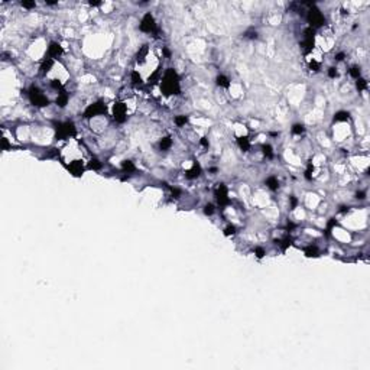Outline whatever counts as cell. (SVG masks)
<instances>
[{
    "instance_id": "60d3db41",
    "label": "cell",
    "mask_w": 370,
    "mask_h": 370,
    "mask_svg": "<svg viewBox=\"0 0 370 370\" xmlns=\"http://www.w3.org/2000/svg\"><path fill=\"white\" fill-rule=\"evenodd\" d=\"M364 195H366L364 192H357V198H359V200H363V198H364Z\"/></svg>"
},
{
    "instance_id": "e0dca14e",
    "label": "cell",
    "mask_w": 370,
    "mask_h": 370,
    "mask_svg": "<svg viewBox=\"0 0 370 370\" xmlns=\"http://www.w3.org/2000/svg\"><path fill=\"white\" fill-rule=\"evenodd\" d=\"M305 255L309 256V258H311V256H314L315 258V256H318V250H317V247L315 246H308L305 249Z\"/></svg>"
},
{
    "instance_id": "277c9868",
    "label": "cell",
    "mask_w": 370,
    "mask_h": 370,
    "mask_svg": "<svg viewBox=\"0 0 370 370\" xmlns=\"http://www.w3.org/2000/svg\"><path fill=\"white\" fill-rule=\"evenodd\" d=\"M155 29H156V23H155L153 16H152L150 13L145 15V18H143L142 22H140V31H143L146 34H150V32H153Z\"/></svg>"
},
{
    "instance_id": "7402d4cb",
    "label": "cell",
    "mask_w": 370,
    "mask_h": 370,
    "mask_svg": "<svg viewBox=\"0 0 370 370\" xmlns=\"http://www.w3.org/2000/svg\"><path fill=\"white\" fill-rule=\"evenodd\" d=\"M187 122H188V117H187V116H178V117L175 119V123H177V126H185Z\"/></svg>"
},
{
    "instance_id": "9c48e42d",
    "label": "cell",
    "mask_w": 370,
    "mask_h": 370,
    "mask_svg": "<svg viewBox=\"0 0 370 370\" xmlns=\"http://www.w3.org/2000/svg\"><path fill=\"white\" fill-rule=\"evenodd\" d=\"M48 54H49V56H58V55H61V54H62V48H61V45H59V44H56V42H52V44L49 45V48H48Z\"/></svg>"
},
{
    "instance_id": "7bdbcfd3",
    "label": "cell",
    "mask_w": 370,
    "mask_h": 370,
    "mask_svg": "<svg viewBox=\"0 0 370 370\" xmlns=\"http://www.w3.org/2000/svg\"><path fill=\"white\" fill-rule=\"evenodd\" d=\"M6 147H7V140L3 139V149H6Z\"/></svg>"
},
{
    "instance_id": "603a6c76",
    "label": "cell",
    "mask_w": 370,
    "mask_h": 370,
    "mask_svg": "<svg viewBox=\"0 0 370 370\" xmlns=\"http://www.w3.org/2000/svg\"><path fill=\"white\" fill-rule=\"evenodd\" d=\"M146 54H147V45H143L142 49L139 51V54H137V61H143Z\"/></svg>"
},
{
    "instance_id": "e575fe53",
    "label": "cell",
    "mask_w": 370,
    "mask_h": 370,
    "mask_svg": "<svg viewBox=\"0 0 370 370\" xmlns=\"http://www.w3.org/2000/svg\"><path fill=\"white\" fill-rule=\"evenodd\" d=\"M255 252H256V256H258V258H263V256H265V250H263L262 247H258Z\"/></svg>"
},
{
    "instance_id": "4316f807",
    "label": "cell",
    "mask_w": 370,
    "mask_h": 370,
    "mask_svg": "<svg viewBox=\"0 0 370 370\" xmlns=\"http://www.w3.org/2000/svg\"><path fill=\"white\" fill-rule=\"evenodd\" d=\"M359 81H357V88L359 90H364L366 87H367V81L366 80H363V78H357Z\"/></svg>"
},
{
    "instance_id": "74e56055",
    "label": "cell",
    "mask_w": 370,
    "mask_h": 370,
    "mask_svg": "<svg viewBox=\"0 0 370 370\" xmlns=\"http://www.w3.org/2000/svg\"><path fill=\"white\" fill-rule=\"evenodd\" d=\"M172 194H174V195H175V197H178V195H180V194H181V191L178 190V188H172Z\"/></svg>"
},
{
    "instance_id": "d6986e66",
    "label": "cell",
    "mask_w": 370,
    "mask_h": 370,
    "mask_svg": "<svg viewBox=\"0 0 370 370\" xmlns=\"http://www.w3.org/2000/svg\"><path fill=\"white\" fill-rule=\"evenodd\" d=\"M217 84L221 85V87H228V85H230L227 77H224V75H218V77H217Z\"/></svg>"
},
{
    "instance_id": "4dcf8cb0",
    "label": "cell",
    "mask_w": 370,
    "mask_h": 370,
    "mask_svg": "<svg viewBox=\"0 0 370 370\" xmlns=\"http://www.w3.org/2000/svg\"><path fill=\"white\" fill-rule=\"evenodd\" d=\"M51 85L54 87V88H56V90H59V88H62V84L58 81V80H52L51 81Z\"/></svg>"
},
{
    "instance_id": "30bf717a",
    "label": "cell",
    "mask_w": 370,
    "mask_h": 370,
    "mask_svg": "<svg viewBox=\"0 0 370 370\" xmlns=\"http://www.w3.org/2000/svg\"><path fill=\"white\" fill-rule=\"evenodd\" d=\"M69 171L74 174V175H77V177H80L81 174H82V171H84V168H82V163L80 162V161H75V162H72L71 165H69Z\"/></svg>"
},
{
    "instance_id": "52a82bcc",
    "label": "cell",
    "mask_w": 370,
    "mask_h": 370,
    "mask_svg": "<svg viewBox=\"0 0 370 370\" xmlns=\"http://www.w3.org/2000/svg\"><path fill=\"white\" fill-rule=\"evenodd\" d=\"M114 119L117 122H124V119H126V107H124V104H122V103L114 104Z\"/></svg>"
},
{
    "instance_id": "484cf974",
    "label": "cell",
    "mask_w": 370,
    "mask_h": 370,
    "mask_svg": "<svg viewBox=\"0 0 370 370\" xmlns=\"http://www.w3.org/2000/svg\"><path fill=\"white\" fill-rule=\"evenodd\" d=\"M350 75H351L353 78H359V77H360V68L353 67L351 69H350Z\"/></svg>"
},
{
    "instance_id": "7a4b0ae2",
    "label": "cell",
    "mask_w": 370,
    "mask_h": 370,
    "mask_svg": "<svg viewBox=\"0 0 370 370\" xmlns=\"http://www.w3.org/2000/svg\"><path fill=\"white\" fill-rule=\"evenodd\" d=\"M29 97H31V101L34 103L35 106H39V107H45V106H48V103H49V100H48L36 87H32V88H31V91H29Z\"/></svg>"
},
{
    "instance_id": "6da1fadb",
    "label": "cell",
    "mask_w": 370,
    "mask_h": 370,
    "mask_svg": "<svg viewBox=\"0 0 370 370\" xmlns=\"http://www.w3.org/2000/svg\"><path fill=\"white\" fill-rule=\"evenodd\" d=\"M162 91L163 94L171 96V94H178L180 93V82H178V75L177 72L169 68L166 69L165 75H163V81H162Z\"/></svg>"
},
{
    "instance_id": "9a60e30c",
    "label": "cell",
    "mask_w": 370,
    "mask_h": 370,
    "mask_svg": "<svg viewBox=\"0 0 370 370\" xmlns=\"http://www.w3.org/2000/svg\"><path fill=\"white\" fill-rule=\"evenodd\" d=\"M266 185L269 187L270 190H278V187H279V182H278V180L275 178V177H270V178H268L266 180Z\"/></svg>"
},
{
    "instance_id": "8992f818",
    "label": "cell",
    "mask_w": 370,
    "mask_h": 370,
    "mask_svg": "<svg viewBox=\"0 0 370 370\" xmlns=\"http://www.w3.org/2000/svg\"><path fill=\"white\" fill-rule=\"evenodd\" d=\"M308 22L311 23L312 28H318V26L324 25V18H323V15L318 10H312L311 9L309 13H308Z\"/></svg>"
},
{
    "instance_id": "f35d334b",
    "label": "cell",
    "mask_w": 370,
    "mask_h": 370,
    "mask_svg": "<svg viewBox=\"0 0 370 370\" xmlns=\"http://www.w3.org/2000/svg\"><path fill=\"white\" fill-rule=\"evenodd\" d=\"M311 68H314V71H317V69L320 68V65H318L317 62H314V61H312V62H311Z\"/></svg>"
},
{
    "instance_id": "d590c367",
    "label": "cell",
    "mask_w": 370,
    "mask_h": 370,
    "mask_svg": "<svg viewBox=\"0 0 370 370\" xmlns=\"http://www.w3.org/2000/svg\"><path fill=\"white\" fill-rule=\"evenodd\" d=\"M246 35H247V38H252V39H253V38H256V36H258V34H256V32H247Z\"/></svg>"
},
{
    "instance_id": "4fadbf2b",
    "label": "cell",
    "mask_w": 370,
    "mask_h": 370,
    "mask_svg": "<svg viewBox=\"0 0 370 370\" xmlns=\"http://www.w3.org/2000/svg\"><path fill=\"white\" fill-rule=\"evenodd\" d=\"M52 64H54V61H52V58H46L45 61L42 62V65H41V71H42V74H45L48 72L51 67H52Z\"/></svg>"
},
{
    "instance_id": "1f68e13d",
    "label": "cell",
    "mask_w": 370,
    "mask_h": 370,
    "mask_svg": "<svg viewBox=\"0 0 370 370\" xmlns=\"http://www.w3.org/2000/svg\"><path fill=\"white\" fill-rule=\"evenodd\" d=\"M236 233V228L234 226H228L227 228H226V236H230V234H234Z\"/></svg>"
},
{
    "instance_id": "ffe728a7",
    "label": "cell",
    "mask_w": 370,
    "mask_h": 370,
    "mask_svg": "<svg viewBox=\"0 0 370 370\" xmlns=\"http://www.w3.org/2000/svg\"><path fill=\"white\" fill-rule=\"evenodd\" d=\"M348 119V113H346V112H338L334 116V120H337V122H341V120H347Z\"/></svg>"
},
{
    "instance_id": "f546056e",
    "label": "cell",
    "mask_w": 370,
    "mask_h": 370,
    "mask_svg": "<svg viewBox=\"0 0 370 370\" xmlns=\"http://www.w3.org/2000/svg\"><path fill=\"white\" fill-rule=\"evenodd\" d=\"M204 213L207 214V215H211L214 213V207L211 204H208V205H205V210H204Z\"/></svg>"
},
{
    "instance_id": "ba28073f",
    "label": "cell",
    "mask_w": 370,
    "mask_h": 370,
    "mask_svg": "<svg viewBox=\"0 0 370 370\" xmlns=\"http://www.w3.org/2000/svg\"><path fill=\"white\" fill-rule=\"evenodd\" d=\"M217 200H218V202H220L221 205H226V204L228 202L227 188H226L223 184H220V185H218V188H217Z\"/></svg>"
},
{
    "instance_id": "5bb4252c",
    "label": "cell",
    "mask_w": 370,
    "mask_h": 370,
    "mask_svg": "<svg viewBox=\"0 0 370 370\" xmlns=\"http://www.w3.org/2000/svg\"><path fill=\"white\" fill-rule=\"evenodd\" d=\"M237 143L240 146V149H243L244 152L249 150V147H250V142H249L247 137H239V139H237Z\"/></svg>"
},
{
    "instance_id": "5b68a950",
    "label": "cell",
    "mask_w": 370,
    "mask_h": 370,
    "mask_svg": "<svg viewBox=\"0 0 370 370\" xmlns=\"http://www.w3.org/2000/svg\"><path fill=\"white\" fill-rule=\"evenodd\" d=\"M101 113H106V106L103 103H96V104H91L90 107H87V110L84 112V116L87 119H90L93 116H97Z\"/></svg>"
},
{
    "instance_id": "3957f363",
    "label": "cell",
    "mask_w": 370,
    "mask_h": 370,
    "mask_svg": "<svg viewBox=\"0 0 370 370\" xmlns=\"http://www.w3.org/2000/svg\"><path fill=\"white\" fill-rule=\"evenodd\" d=\"M75 133V127L71 122H67V123H59L56 126V136L59 139H64V137H68V136H72Z\"/></svg>"
},
{
    "instance_id": "ee69618b",
    "label": "cell",
    "mask_w": 370,
    "mask_h": 370,
    "mask_svg": "<svg viewBox=\"0 0 370 370\" xmlns=\"http://www.w3.org/2000/svg\"><path fill=\"white\" fill-rule=\"evenodd\" d=\"M90 4L91 6H99L100 3H99V1H90Z\"/></svg>"
},
{
    "instance_id": "d4e9b609",
    "label": "cell",
    "mask_w": 370,
    "mask_h": 370,
    "mask_svg": "<svg viewBox=\"0 0 370 370\" xmlns=\"http://www.w3.org/2000/svg\"><path fill=\"white\" fill-rule=\"evenodd\" d=\"M132 81H133V84H140L142 82V78H140V75H139L137 71L132 72Z\"/></svg>"
},
{
    "instance_id": "8fae6325",
    "label": "cell",
    "mask_w": 370,
    "mask_h": 370,
    "mask_svg": "<svg viewBox=\"0 0 370 370\" xmlns=\"http://www.w3.org/2000/svg\"><path fill=\"white\" fill-rule=\"evenodd\" d=\"M200 172H201L200 165H198V163H194V165H192V168L187 172V178H190V180H192V178H197V177L200 175Z\"/></svg>"
},
{
    "instance_id": "836d02e7",
    "label": "cell",
    "mask_w": 370,
    "mask_h": 370,
    "mask_svg": "<svg viewBox=\"0 0 370 370\" xmlns=\"http://www.w3.org/2000/svg\"><path fill=\"white\" fill-rule=\"evenodd\" d=\"M312 171H314V166L309 163V166H308L307 172H305V174H307V175H305V177H307V180H311V172H312Z\"/></svg>"
},
{
    "instance_id": "ac0fdd59",
    "label": "cell",
    "mask_w": 370,
    "mask_h": 370,
    "mask_svg": "<svg viewBox=\"0 0 370 370\" xmlns=\"http://www.w3.org/2000/svg\"><path fill=\"white\" fill-rule=\"evenodd\" d=\"M122 168H123L124 172H133V171H135V165H133L130 161H124L123 165H122Z\"/></svg>"
},
{
    "instance_id": "b9f144b4",
    "label": "cell",
    "mask_w": 370,
    "mask_h": 370,
    "mask_svg": "<svg viewBox=\"0 0 370 370\" xmlns=\"http://www.w3.org/2000/svg\"><path fill=\"white\" fill-rule=\"evenodd\" d=\"M291 201H292V208H295V205H296V200H295V198L292 197V198H291Z\"/></svg>"
},
{
    "instance_id": "44dd1931",
    "label": "cell",
    "mask_w": 370,
    "mask_h": 370,
    "mask_svg": "<svg viewBox=\"0 0 370 370\" xmlns=\"http://www.w3.org/2000/svg\"><path fill=\"white\" fill-rule=\"evenodd\" d=\"M262 149H263V153H265V156L266 158H273V152H272V147L269 145H263L262 146Z\"/></svg>"
},
{
    "instance_id": "8d00e7d4",
    "label": "cell",
    "mask_w": 370,
    "mask_h": 370,
    "mask_svg": "<svg viewBox=\"0 0 370 370\" xmlns=\"http://www.w3.org/2000/svg\"><path fill=\"white\" fill-rule=\"evenodd\" d=\"M336 59H337V61H343V59H344V54H343V52H340V54L336 56Z\"/></svg>"
},
{
    "instance_id": "cb8c5ba5",
    "label": "cell",
    "mask_w": 370,
    "mask_h": 370,
    "mask_svg": "<svg viewBox=\"0 0 370 370\" xmlns=\"http://www.w3.org/2000/svg\"><path fill=\"white\" fill-rule=\"evenodd\" d=\"M304 132V126L302 124H295L293 127H292V133L293 135H301Z\"/></svg>"
},
{
    "instance_id": "7c38bea8",
    "label": "cell",
    "mask_w": 370,
    "mask_h": 370,
    "mask_svg": "<svg viewBox=\"0 0 370 370\" xmlns=\"http://www.w3.org/2000/svg\"><path fill=\"white\" fill-rule=\"evenodd\" d=\"M67 101H68V94L65 91H61V94L56 97V104H58L59 107H65Z\"/></svg>"
},
{
    "instance_id": "83f0119b",
    "label": "cell",
    "mask_w": 370,
    "mask_h": 370,
    "mask_svg": "<svg viewBox=\"0 0 370 370\" xmlns=\"http://www.w3.org/2000/svg\"><path fill=\"white\" fill-rule=\"evenodd\" d=\"M90 168L91 169H100L101 168V163L97 161V159H93L90 162Z\"/></svg>"
},
{
    "instance_id": "2e32d148",
    "label": "cell",
    "mask_w": 370,
    "mask_h": 370,
    "mask_svg": "<svg viewBox=\"0 0 370 370\" xmlns=\"http://www.w3.org/2000/svg\"><path fill=\"white\" fill-rule=\"evenodd\" d=\"M171 145H172L171 137H163V139L159 142V146H161V149H162V150H166V149H169Z\"/></svg>"
},
{
    "instance_id": "ab89813d",
    "label": "cell",
    "mask_w": 370,
    "mask_h": 370,
    "mask_svg": "<svg viewBox=\"0 0 370 370\" xmlns=\"http://www.w3.org/2000/svg\"><path fill=\"white\" fill-rule=\"evenodd\" d=\"M201 145L202 146H208V140H207V137H202V139H201Z\"/></svg>"
},
{
    "instance_id": "f1b7e54d",
    "label": "cell",
    "mask_w": 370,
    "mask_h": 370,
    "mask_svg": "<svg viewBox=\"0 0 370 370\" xmlns=\"http://www.w3.org/2000/svg\"><path fill=\"white\" fill-rule=\"evenodd\" d=\"M22 6L23 7H26V9H32L36 6V3L35 1H22Z\"/></svg>"
},
{
    "instance_id": "d6a6232c",
    "label": "cell",
    "mask_w": 370,
    "mask_h": 370,
    "mask_svg": "<svg viewBox=\"0 0 370 370\" xmlns=\"http://www.w3.org/2000/svg\"><path fill=\"white\" fill-rule=\"evenodd\" d=\"M328 75H330L331 78H336L337 75H338V72H337L336 68H330V69H328Z\"/></svg>"
}]
</instances>
